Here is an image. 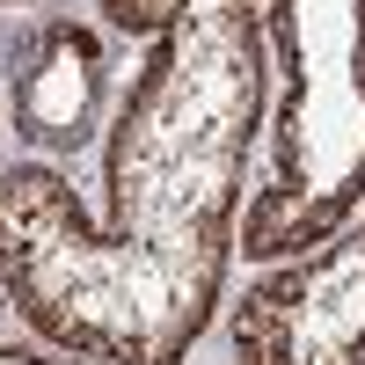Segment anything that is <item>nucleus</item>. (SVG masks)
<instances>
[{
  "label": "nucleus",
  "instance_id": "1",
  "mask_svg": "<svg viewBox=\"0 0 365 365\" xmlns=\"http://www.w3.org/2000/svg\"><path fill=\"white\" fill-rule=\"evenodd\" d=\"M139 37L110 103L103 212L51 161L0 168V285L44 351L96 365H190L220 322L249 154L270 110L256 0H96Z\"/></svg>",
  "mask_w": 365,
  "mask_h": 365
},
{
  "label": "nucleus",
  "instance_id": "2",
  "mask_svg": "<svg viewBox=\"0 0 365 365\" xmlns=\"http://www.w3.org/2000/svg\"><path fill=\"white\" fill-rule=\"evenodd\" d=\"M285 73L263 182L241 205L234 256L285 263L322 249L365 205V0H256Z\"/></svg>",
  "mask_w": 365,
  "mask_h": 365
},
{
  "label": "nucleus",
  "instance_id": "3",
  "mask_svg": "<svg viewBox=\"0 0 365 365\" xmlns=\"http://www.w3.org/2000/svg\"><path fill=\"white\" fill-rule=\"evenodd\" d=\"M227 351L234 365H365V212L241 285Z\"/></svg>",
  "mask_w": 365,
  "mask_h": 365
},
{
  "label": "nucleus",
  "instance_id": "4",
  "mask_svg": "<svg viewBox=\"0 0 365 365\" xmlns=\"http://www.w3.org/2000/svg\"><path fill=\"white\" fill-rule=\"evenodd\" d=\"M110 44L81 15H29L8 29V132L29 154L81 161L110 125Z\"/></svg>",
  "mask_w": 365,
  "mask_h": 365
},
{
  "label": "nucleus",
  "instance_id": "5",
  "mask_svg": "<svg viewBox=\"0 0 365 365\" xmlns=\"http://www.w3.org/2000/svg\"><path fill=\"white\" fill-rule=\"evenodd\" d=\"M0 365H96V358H66V351H44V344H0Z\"/></svg>",
  "mask_w": 365,
  "mask_h": 365
},
{
  "label": "nucleus",
  "instance_id": "6",
  "mask_svg": "<svg viewBox=\"0 0 365 365\" xmlns=\"http://www.w3.org/2000/svg\"><path fill=\"white\" fill-rule=\"evenodd\" d=\"M8 314H15V307H8V285H0V344H8Z\"/></svg>",
  "mask_w": 365,
  "mask_h": 365
},
{
  "label": "nucleus",
  "instance_id": "7",
  "mask_svg": "<svg viewBox=\"0 0 365 365\" xmlns=\"http://www.w3.org/2000/svg\"><path fill=\"white\" fill-rule=\"evenodd\" d=\"M0 8H29V0H0Z\"/></svg>",
  "mask_w": 365,
  "mask_h": 365
}]
</instances>
